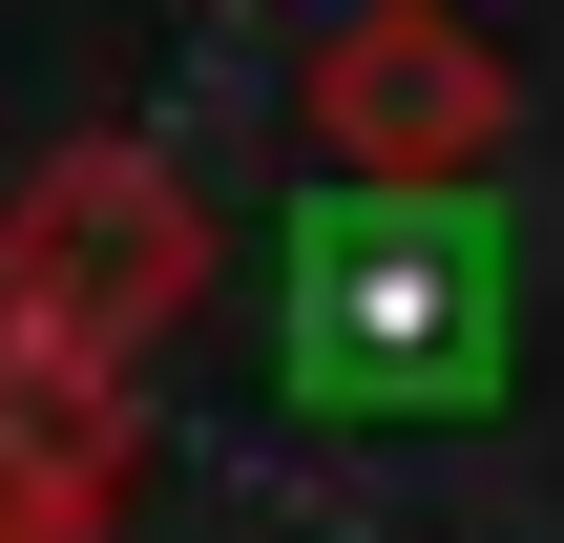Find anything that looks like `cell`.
Instances as JSON below:
<instances>
[{
    "mask_svg": "<svg viewBox=\"0 0 564 543\" xmlns=\"http://www.w3.org/2000/svg\"><path fill=\"white\" fill-rule=\"evenodd\" d=\"M209 314V209L167 146L84 126L0 188V356H63V377H147L167 335Z\"/></svg>",
    "mask_w": 564,
    "mask_h": 543,
    "instance_id": "obj_1",
    "label": "cell"
},
{
    "mask_svg": "<svg viewBox=\"0 0 564 543\" xmlns=\"http://www.w3.org/2000/svg\"><path fill=\"white\" fill-rule=\"evenodd\" d=\"M293 126H314V167H335L356 209H460V188L502 167V126H523V63H502L460 0H356V21L314 42Z\"/></svg>",
    "mask_w": 564,
    "mask_h": 543,
    "instance_id": "obj_2",
    "label": "cell"
},
{
    "mask_svg": "<svg viewBox=\"0 0 564 543\" xmlns=\"http://www.w3.org/2000/svg\"><path fill=\"white\" fill-rule=\"evenodd\" d=\"M293 377L314 398H377V419L460 398L481 377V251H460V209H335L314 230V293H293Z\"/></svg>",
    "mask_w": 564,
    "mask_h": 543,
    "instance_id": "obj_3",
    "label": "cell"
},
{
    "mask_svg": "<svg viewBox=\"0 0 564 543\" xmlns=\"http://www.w3.org/2000/svg\"><path fill=\"white\" fill-rule=\"evenodd\" d=\"M0 543H126V377L0 356Z\"/></svg>",
    "mask_w": 564,
    "mask_h": 543,
    "instance_id": "obj_4",
    "label": "cell"
}]
</instances>
